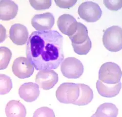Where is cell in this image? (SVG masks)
<instances>
[{"mask_svg": "<svg viewBox=\"0 0 122 117\" xmlns=\"http://www.w3.org/2000/svg\"><path fill=\"white\" fill-rule=\"evenodd\" d=\"M122 71L120 67L112 62H107L101 65L99 71V80L108 84H115L120 82Z\"/></svg>", "mask_w": 122, "mask_h": 117, "instance_id": "obj_3", "label": "cell"}, {"mask_svg": "<svg viewBox=\"0 0 122 117\" xmlns=\"http://www.w3.org/2000/svg\"><path fill=\"white\" fill-rule=\"evenodd\" d=\"M58 81V74L52 70H42L36 75L35 82L41 88L48 90L53 88Z\"/></svg>", "mask_w": 122, "mask_h": 117, "instance_id": "obj_8", "label": "cell"}, {"mask_svg": "<svg viewBox=\"0 0 122 117\" xmlns=\"http://www.w3.org/2000/svg\"><path fill=\"white\" fill-rule=\"evenodd\" d=\"M9 38L14 44L19 45H24L28 41V29L21 24H14L10 28Z\"/></svg>", "mask_w": 122, "mask_h": 117, "instance_id": "obj_11", "label": "cell"}, {"mask_svg": "<svg viewBox=\"0 0 122 117\" xmlns=\"http://www.w3.org/2000/svg\"><path fill=\"white\" fill-rule=\"evenodd\" d=\"M80 92L78 84L64 83L58 87L56 92V97L61 103L73 104L78 99Z\"/></svg>", "mask_w": 122, "mask_h": 117, "instance_id": "obj_4", "label": "cell"}, {"mask_svg": "<svg viewBox=\"0 0 122 117\" xmlns=\"http://www.w3.org/2000/svg\"><path fill=\"white\" fill-rule=\"evenodd\" d=\"M74 51L79 55H86L90 51L91 48V41L90 38L85 43L81 44H72Z\"/></svg>", "mask_w": 122, "mask_h": 117, "instance_id": "obj_21", "label": "cell"}, {"mask_svg": "<svg viewBox=\"0 0 122 117\" xmlns=\"http://www.w3.org/2000/svg\"><path fill=\"white\" fill-rule=\"evenodd\" d=\"M104 46L111 52H116L122 49V28L113 25L105 30L103 36Z\"/></svg>", "mask_w": 122, "mask_h": 117, "instance_id": "obj_2", "label": "cell"}, {"mask_svg": "<svg viewBox=\"0 0 122 117\" xmlns=\"http://www.w3.org/2000/svg\"><path fill=\"white\" fill-rule=\"evenodd\" d=\"M5 112L7 117H25L26 110L25 106L19 101L12 100L6 105Z\"/></svg>", "mask_w": 122, "mask_h": 117, "instance_id": "obj_15", "label": "cell"}, {"mask_svg": "<svg viewBox=\"0 0 122 117\" xmlns=\"http://www.w3.org/2000/svg\"><path fill=\"white\" fill-rule=\"evenodd\" d=\"M69 38L72 42V44H81L86 43L89 39L87 27L81 23L78 22L76 32L72 36Z\"/></svg>", "mask_w": 122, "mask_h": 117, "instance_id": "obj_18", "label": "cell"}, {"mask_svg": "<svg viewBox=\"0 0 122 117\" xmlns=\"http://www.w3.org/2000/svg\"><path fill=\"white\" fill-rule=\"evenodd\" d=\"M91 117H95V116H94V115L93 114V115L92 116H91Z\"/></svg>", "mask_w": 122, "mask_h": 117, "instance_id": "obj_26", "label": "cell"}, {"mask_svg": "<svg viewBox=\"0 0 122 117\" xmlns=\"http://www.w3.org/2000/svg\"><path fill=\"white\" fill-rule=\"evenodd\" d=\"M18 6L12 1L0 2V19L2 21L11 20L17 15Z\"/></svg>", "mask_w": 122, "mask_h": 117, "instance_id": "obj_13", "label": "cell"}, {"mask_svg": "<svg viewBox=\"0 0 122 117\" xmlns=\"http://www.w3.org/2000/svg\"><path fill=\"white\" fill-rule=\"evenodd\" d=\"M33 117H55L53 110L48 107H41L37 109Z\"/></svg>", "mask_w": 122, "mask_h": 117, "instance_id": "obj_22", "label": "cell"}, {"mask_svg": "<svg viewBox=\"0 0 122 117\" xmlns=\"http://www.w3.org/2000/svg\"><path fill=\"white\" fill-rule=\"evenodd\" d=\"M57 24L60 31L68 37L75 33L78 25V22L75 18L68 14L60 16L58 19Z\"/></svg>", "mask_w": 122, "mask_h": 117, "instance_id": "obj_10", "label": "cell"}, {"mask_svg": "<svg viewBox=\"0 0 122 117\" xmlns=\"http://www.w3.org/2000/svg\"><path fill=\"white\" fill-rule=\"evenodd\" d=\"M96 87L98 93L106 98H112L116 96L120 92L122 88L121 82L115 84H108L97 80Z\"/></svg>", "mask_w": 122, "mask_h": 117, "instance_id": "obj_14", "label": "cell"}, {"mask_svg": "<svg viewBox=\"0 0 122 117\" xmlns=\"http://www.w3.org/2000/svg\"><path fill=\"white\" fill-rule=\"evenodd\" d=\"M106 7L112 11H117L122 8V1H104Z\"/></svg>", "mask_w": 122, "mask_h": 117, "instance_id": "obj_24", "label": "cell"}, {"mask_svg": "<svg viewBox=\"0 0 122 117\" xmlns=\"http://www.w3.org/2000/svg\"><path fill=\"white\" fill-rule=\"evenodd\" d=\"M0 81H1L0 93L2 95H5L9 93L13 87L12 80L8 76L5 74H1Z\"/></svg>", "mask_w": 122, "mask_h": 117, "instance_id": "obj_20", "label": "cell"}, {"mask_svg": "<svg viewBox=\"0 0 122 117\" xmlns=\"http://www.w3.org/2000/svg\"><path fill=\"white\" fill-rule=\"evenodd\" d=\"M31 6L35 10H45L48 9L51 5V1H29Z\"/></svg>", "mask_w": 122, "mask_h": 117, "instance_id": "obj_23", "label": "cell"}, {"mask_svg": "<svg viewBox=\"0 0 122 117\" xmlns=\"http://www.w3.org/2000/svg\"><path fill=\"white\" fill-rule=\"evenodd\" d=\"M118 114V109L116 105L106 102L100 105L94 115L95 117H117Z\"/></svg>", "mask_w": 122, "mask_h": 117, "instance_id": "obj_17", "label": "cell"}, {"mask_svg": "<svg viewBox=\"0 0 122 117\" xmlns=\"http://www.w3.org/2000/svg\"><path fill=\"white\" fill-rule=\"evenodd\" d=\"M1 62H0V70L5 69L7 67L12 57V52L6 47L1 46L0 47Z\"/></svg>", "mask_w": 122, "mask_h": 117, "instance_id": "obj_19", "label": "cell"}, {"mask_svg": "<svg viewBox=\"0 0 122 117\" xmlns=\"http://www.w3.org/2000/svg\"><path fill=\"white\" fill-rule=\"evenodd\" d=\"M84 68L83 63L75 57H68L61 65V71L67 79H76L83 74Z\"/></svg>", "mask_w": 122, "mask_h": 117, "instance_id": "obj_5", "label": "cell"}, {"mask_svg": "<svg viewBox=\"0 0 122 117\" xmlns=\"http://www.w3.org/2000/svg\"><path fill=\"white\" fill-rule=\"evenodd\" d=\"M12 71L19 79H24L31 77L34 73V66L27 58L20 57L14 60Z\"/></svg>", "mask_w": 122, "mask_h": 117, "instance_id": "obj_7", "label": "cell"}, {"mask_svg": "<svg viewBox=\"0 0 122 117\" xmlns=\"http://www.w3.org/2000/svg\"><path fill=\"white\" fill-rule=\"evenodd\" d=\"M80 87V95L78 99L73 103L78 106H84L89 103L93 98V92L91 88L83 83H78Z\"/></svg>", "mask_w": 122, "mask_h": 117, "instance_id": "obj_16", "label": "cell"}, {"mask_svg": "<svg viewBox=\"0 0 122 117\" xmlns=\"http://www.w3.org/2000/svg\"><path fill=\"white\" fill-rule=\"evenodd\" d=\"M39 87L38 84L34 83H25L19 88V96L21 99L26 102H33L39 96Z\"/></svg>", "mask_w": 122, "mask_h": 117, "instance_id": "obj_12", "label": "cell"}, {"mask_svg": "<svg viewBox=\"0 0 122 117\" xmlns=\"http://www.w3.org/2000/svg\"><path fill=\"white\" fill-rule=\"evenodd\" d=\"M54 23V17L50 12L35 15L31 20L32 26L39 31L50 30Z\"/></svg>", "mask_w": 122, "mask_h": 117, "instance_id": "obj_9", "label": "cell"}, {"mask_svg": "<svg viewBox=\"0 0 122 117\" xmlns=\"http://www.w3.org/2000/svg\"><path fill=\"white\" fill-rule=\"evenodd\" d=\"M54 2L57 6L61 8L69 9L77 3V1H59V0H55Z\"/></svg>", "mask_w": 122, "mask_h": 117, "instance_id": "obj_25", "label": "cell"}, {"mask_svg": "<svg viewBox=\"0 0 122 117\" xmlns=\"http://www.w3.org/2000/svg\"><path fill=\"white\" fill-rule=\"evenodd\" d=\"M63 37L54 30L33 31L26 46V56L36 70L57 68L64 58Z\"/></svg>", "mask_w": 122, "mask_h": 117, "instance_id": "obj_1", "label": "cell"}, {"mask_svg": "<svg viewBox=\"0 0 122 117\" xmlns=\"http://www.w3.org/2000/svg\"><path fill=\"white\" fill-rule=\"evenodd\" d=\"M78 12L81 18L89 23L97 21L102 14V11L99 5L91 1L81 4L78 8Z\"/></svg>", "mask_w": 122, "mask_h": 117, "instance_id": "obj_6", "label": "cell"}]
</instances>
